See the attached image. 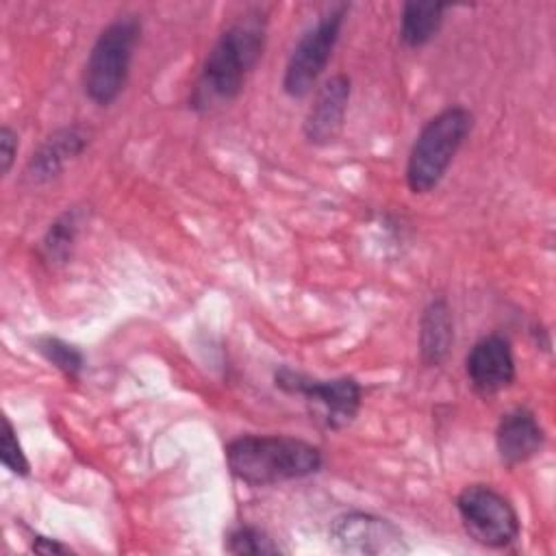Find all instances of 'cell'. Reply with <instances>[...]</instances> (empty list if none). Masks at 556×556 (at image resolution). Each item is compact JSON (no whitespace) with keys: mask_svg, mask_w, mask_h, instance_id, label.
<instances>
[{"mask_svg":"<svg viewBox=\"0 0 556 556\" xmlns=\"http://www.w3.org/2000/svg\"><path fill=\"white\" fill-rule=\"evenodd\" d=\"M352 93V83L345 74H334L317 87L315 98L304 115V137L308 143L328 146L332 143L345 124V111Z\"/></svg>","mask_w":556,"mask_h":556,"instance_id":"cell-10","label":"cell"},{"mask_svg":"<svg viewBox=\"0 0 556 556\" xmlns=\"http://www.w3.org/2000/svg\"><path fill=\"white\" fill-rule=\"evenodd\" d=\"M328 539L339 552L358 556H400L410 549L391 519L365 510H348L334 517Z\"/></svg>","mask_w":556,"mask_h":556,"instance_id":"cell-8","label":"cell"},{"mask_svg":"<svg viewBox=\"0 0 556 556\" xmlns=\"http://www.w3.org/2000/svg\"><path fill=\"white\" fill-rule=\"evenodd\" d=\"M78 213L76 211H65L61 213L46 230L41 239V254L48 263L59 265L65 263L72 254V248L78 237Z\"/></svg>","mask_w":556,"mask_h":556,"instance_id":"cell-15","label":"cell"},{"mask_svg":"<svg viewBox=\"0 0 556 556\" xmlns=\"http://www.w3.org/2000/svg\"><path fill=\"white\" fill-rule=\"evenodd\" d=\"M465 371L478 395L491 397L504 391L517 376L510 341L502 334H486L478 339L465 358Z\"/></svg>","mask_w":556,"mask_h":556,"instance_id":"cell-9","label":"cell"},{"mask_svg":"<svg viewBox=\"0 0 556 556\" xmlns=\"http://www.w3.org/2000/svg\"><path fill=\"white\" fill-rule=\"evenodd\" d=\"M545 432L530 408H513L502 415L495 428V450L504 465L515 467L541 452Z\"/></svg>","mask_w":556,"mask_h":556,"instance_id":"cell-12","label":"cell"},{"mask_svg":"<svg viewBox=\"0 0 556 556\" xmlns=\"http://www.w3.org/2000/svg\"><path fill=\"white\" fill-rule=\"evenodd\" d=\"M89 143V132L78 126H61L52 135H48L37 150L28 156L24 167V182L28 185H46L54 180L65 165L80 156Z\"/></svg>","mask_w":556,"mask_h":556,"instance_id":"cell-11","label":"cell"},{"mask_svg":"<svg viewBox=\"0 0 556 556\" xmlns=\"http://www.w3.org/2000/svg\"><path fill=\"white\" fill-rule=\"evenodd\" d=\"M274 382L289 395H302L311 406V413L330 430L350 426L361 410L363 389L350 376L319 380L291 367H280L274 374Z\"/></svg>","mask_w":556,"mask_h":556,"instance_id":"cell-6","label":"cell"},{"mask_svg":"<svg viewBox=\"0 0 556 556\" xmlns=\"http://www.w3.org/2000/svg\"><path fill=\"white\" fill-rule=\"evenodd\" d=\"M467 534L491 549L508 547L519 536V515L508 497L489 484H467L456 497Z\"/></svg>","mask_w":556,"mask_h":556,"instance_id":"cell-7","label":"cell"},{"mask_svg":"<svg viewBox=\"0 0 556 556\" xmlns=\"http://www.w3.org/2000/svg\"><path fill=\"white\" fill-rule=\"evenodd\" d=\"M447 9L450 4L443 2H404L400 15V39L408 48L426 46L441 30Z\"/></svg>","mask_w":556,"mask_h":556,"instance_id":"cell-14","label":"cell"},{"mask_svg":"<svg viewBox=\"0 0 556 556\" xmlns=\"http://www.w3.org/2000/svg\"><path fill=\"white\" fill-rule=\"evenodd\" d=\"M348 9L350 7L343 2L330 7L311 28L302 33V37L293 46L282 76V91L289 98L308 96L321 78L337 46Z\"/></svg>","mask_w":556,"mask_h":556,"instance_id":"cell-5","label":"cell"},{"mask_svg":"<svg viewBox=\"0 0 556 556\" xmlns=\"http://www.w3.org/2000/svg\"><path fill=\"white\" fill-rule=\"evenodd\" d=\"M454 345V317L445 298H432L419 317V356L428 367H441Z\"/></svg>","mask_w":556,"mask_h":556,"instance_id":"cell-13","label":"cell"},{"mask_svg":"<svg viewBox=\"0 0 556 556\" xmlns=\"http://www.w3.org/2000/svg\"><path fill=\"white\" fill-rule=\"evenodd\" d=\"M15 154H17V132L9 126H2L0 128V169L4 176L11 172Z\"/></svg>","mask_w":556,"mask_h":556,"instance_id":"cell-19","label":"cell"},{"mask_svg":"<svg viewBox=\"0 0 556 556\" xmlns=\"http://www.w3.org/2000/svg\"><path fill=\"white\" fill-rule=\"evenodd\" d=\"M0 458H2V465L13 473V476H20V478H26L30 473V463L17 441V434H15V428L13 424L4 417L2 419V441H0Z\"/></svg>","mask_w":556,"mask_h":556,"instance_id":"cell-18","label":"cell"},{"mask_svg":"<svg viewBox=\"0 0 556 556\" xmlns=\"http://www.w3.org/2000/svg\"><path fill=\"white\" fill-rule=\"evenodd\" d=\"M33 549L41 552V554H67L70 549L65 545H61L59 541H52L48 536H33Z\"/></svg>","mask_w":556,"mask_h":556,"instance_id":"cell-20","label":"cell"},{"mask_svg":"<svg viewBox=\"0 0 556 556\" xmlns=\"http://www.w3.org/2000/svg\"><path fill=\"white\" fill-rule=\"evenodd\" d=\"M226 552L243 556V554H280V545L261 528L254 526H237L228 532Z\"/></svg>","mask_w":556,"mask_h":556,"instance_id":"cell-17","label":"cell"},{"mask_svg":"<svg viewBox=\"0 0 556 556\" xmlns=\"http://www.w3.org/2000/svg\"><path fill=\"white\" fill-rule=\"evenodd\" d=\"M139 33L137 15H119L96 37L83 72V89L93 104L109 106L124 91Z\"/></svg>","mask_w":556,"mask_h":556,"instance_id":"cell-4","label":"cell"},{"mask_svg":"<svg viewBox=\"0 0 556 556\" xmlns=\"http://www.w3.org/2000/svg\"><path fill=\"white\" fill-rule=\"evenodd\" d=\"M230 473L250 486H269L317 473L321 450L304 439L285 434H241L226 445Z\"/></svg>","mask_w":556,"mask_h":556,"instance_id":"cell-2","label":"cell"},{"mask_svg":"<svg viewBox=\"0 0 556 556\" xmlns=\"http://www.w3.org/2000/svg\"><path fill=\"white\" fill-rule=\"evenodd\" d=\"M265 48V15L248 11L232 22L208 50L193 85L191 106L206 111L217 102H230L243 89L248 74L256 67Z\"/></svg>","mask_w":556,"mask_h":556,"instance_id":"cell-1","label":"cell"},{"mask_svg":"<svg viewBox=\"0 0 556 556\" xmlns=\"http://www.w3.org/2000/svg\"><path fill=\"white\" fill-rule=\"evenodd\" d=\"M471 126L473 115L460 104L445 106L424 124L406 161V185L413 193H428L443 180Z\"/></svg>","mask_w":556,"mask_h":556,"instance_id":"cell-3","label":"cell"},{"mask_svg":"<svg viewBox=\"0 0 556 556\" xmlns=\"http://www.w3.org/2000/svg\"><path fill=\"white\" fill-rule=\"evenodd\" d=\"M37 350L41 352V356L52 363L63 376L76 380L85 367V356L78 348L70 345L67 341L59 339V337H39L37 339Z\"/></svg>","mask_w":556,"mask_h":556,"instance_id":"cell-16","label":"cell"}]
</instances>
